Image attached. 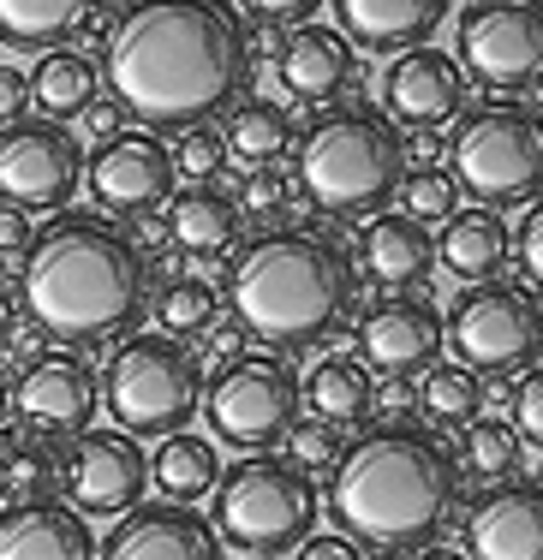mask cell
<instances>
[{"mask_svg":"<svg viewBox=\"0 0 543 560\" xmlns=\"http://www.w3.org/2000/svg\"><path fill=\"white\" fill-rule=\"evenodd\" d=\"M442 358V311L424 299H382L359 323V364L389 382H413Z\"/></svg>","mask_w":543,"mask_h":560,"instance_id":"cell-16","label":"cell"},{"mask_svg":"<svg viewBox=\"0 0 543 560\" xmlns=\"http://www.w3.org/2000/svg\"><path fill=\"white\" fill-rule=\"evenodd\" d=\"M442 19H448V0H335L340 36L365 55H389V60L430 48Z\"/></svg>","mask_w":543,"mask_h":560,"instance_id":"cell-21","label":"cell"},{"mask_svg":"<svg viewBox=\"0 0 543 560\" xmlns=\"http://www.w3.org/2000/svg\"><path fill=\"white\" fill-rule=\"evenodd\" d=\"M102 560H221V537L204 513L174 501L131 506L102 542Z\"/></svg>","mask_w":543,"mask_h":560,"instance_id":"cell-19","label":"cell"},{"mask_svg":"<svg viewBox=\"0 0 543 560\" xmlns=\"http://www.w3.org/2000/svg\"><path fill=\"white\" fill-rule=\"evenodd\" d=\"M209 495H216L209 530L221 537V549L281 560L304 537H316V506H323L316 483H311V471H299L281 453H245L240 465H228L216 477Z\"/></svg>","mask_w":543,"mask_h":560,"instance_id":"cell-6","label":"cell"},{"mask_svg":"<svg viewBox=\"0 0 543 560\" xmlns=\"http://www.w3.org/2000/svg\"><path fill=\"white\" fill-rule=\"evenodd\" d=\"M442 269L466 287H484L496 280V269L508 262V221L496 209H460V215L442 221V245H436Z\"/></svg>","mask_w":543,"mask_h":560,"instance_id":"cell-26","label":"cell"},{"mask_svg":"<svg viewBox=\"0 0 543 560\" xmlns=\"http://www.w3.org/2000/svg\"><path fill=\"white\" fill-rule=\"evenodd\" d=\"M275 72H281V90L293 102H335L359 78V48L328 24H299L275 48Z\"/></svg>","mask_w":543,"mask_h":560,"instance_id":"cell-22","label":"cell"},{"mask_svg":"<svg viewBox=\"0 0 543 560\" xmlns=\"http://www.w3.org/2000/svg\"><path fill=\"white\" fill-rule=\"evenodd\" d=\"M293 150L304 203L335 221L377 215L406 179V138L377 108H328Z\"/></svg>","mask_w":543,"mask_h":560,"instance_id":"cell-5","label":"cell"},{"mask_svg":"<svg viewBox=\"0 0 543 560\" xmlns=\"http://www.w3.org/2000/svg\"><path fill=\"white\" fill-rule=\"evenodd\" d=\"M174 173H185L192 185H209L221 167H228V143H221V131L216 126H192V131H180V143L174 150Z\"/></svg>","mask_w":543,"mask_h":560,"instance_id":"cell-36","label":"cell"},{"mask_svg":"<svg viewBox=\"0 0 543 560\" xmlns=\"http://www.w3.org/2000/svg\"><path fill=\"white\" fill-rule=\"evenodd\" d=\"M84 185V143L55 119H12L0 126V209L43 215L66 209Z\"/></svg>","mask_w":543,"mask_h":560,"instance_id":"cell-12","label":"cell"},{"mask_svg":"<svg viewBox=\"0 0 543 560\" xmlns=\"http://www.w3.org/2000/svg\"><path fill=\"white\" fill-rule=\"evenodd\" d=\"M0 560H96V537L60 495H24L0 513Z\"/></svg>","mask_w":543,"mask_h":560,"instance_id":"cell-20","label":"cell"},{"mask_svg":"<svg viewBox=\"0 0 543 560\" xmlns=\"http://www.w3.org/2000/svg\"><path fill=\"white\" fill-rule=\"evenodd\" d=\"M12 328H19V304H12V292L0 287V346L12 340Z\"/></svg>","mask_w":543,"mask_h":560,"instance_id":"cell-48","label":"cell"},{"mask_svg":"<svg viewBox=\"0 0 543 560\" xmlns=\"http://www.w3.org/2000/svg\"><path fill=\"white\" fill-rule=\"evenodd\" d=\"M19 311L43 340L102 346L150 311L143 245L108 215L60 209L19 257Z\"/></svg>","mask_w":543,"mask_h":560,"instance_id":"cell-2","label":"cell"},{"mask_svg":"<svg viewBox=\"0 0 543 560\" xmlns=\"http://www.w3.org/2000/svg\"><path fill=\"white\" fill-rule=\"evenodd\" d=\"M228 304L240 335L275 352H304L323 346L359 304V262L328 233L269 226L228 262Z\"/></svg>","mask_w":543,"mask_h":560,"instance_id":"cell-4","label":"cell"},{"mask_svg":"<svg viewBox=\"0 0 543 560\" xmlns=\"http://www.w3.org/2000/svg\"><path fill=\"white\" fill-rule=\"evenodd\" d=\"M221 143H228V155H240L245 167H275L299 143V131H293V119H287V108H275V102H240L228 119V131H221Z\"/></svg>","mask_w":543,"mask_h":560,"instance_id":"cell-30","label":"cell"},{"mask_svg":"<svg viewBox=\"0 0 543 560\" xmlns=\"http://www.w3.org/2000/svg\"><path fill=\"white\" fill-rule=\"evenodd\" d=\"M418 560H466L460 549H418Z\"/></svg>","mask_w":543,"mask_h":560,"instance_id":"cell-49","label":"cell"},{"mask_svg":"<svg viewBox=\"0 0 543 560\" xmlns=\"http://www.w3.org/2000/svg\"><path fill=\"white\" fill-rule=\"evenodd\" d=\"M48 477H60V465L48 459L43 435H31L24 423H0V483H12V501L48 495Z\"/></svg>","mask_w":543,"mask_h":560,"instance_id":"cell-33","label":"cell"},{"mask_svg":"<svg viewBox=\"0 0 543 560\" xmlns=\"http://www.w3.org/2000/svg\"><path fill=\"white\" fill-rule=\"evenodd\" d=\"M299 560H365V549L340 530H323V537H304L299 542Z\"/></svg>","mask_w":543,"mask_h":560,"instance_id":"cell-43","label":"cell"},{"mask_svg":"<svg viewBox=\"0 0 543 560\" xmlns=\"http://www.w3.org/2000/svg\"><path fill=\"white\" fill-rule=\"evenodd\" d=\"M102 0H0V43L12 55H55L78 31H90Z\"/></svg>","mask_w":543,"mask_h":560,"instance_id":"cell-25","label":"cell"},{"mask_svg":"<svg viewBox=\"0 0 543 560\" xmlns=\"http://www.w3.org/2000/svg\"><path fill=\"white\" fill-rule=\"evenodd\" d=\"M466 459H460V471H472V477H484V483H508L513 471H520V459H525V447H520V435H513V423H501V418H478L466 430Z\"/></svg>","mask_w":543,"mask_h":560,"instance_id":"cell-34","label":"cell"},{"mask_svg":"<svg viewBox=\"0 0 543 560\" xmlns=\"http://www.w3.org/2000/svg\"><path fill=\"white\" fill-rule=\"evenodd\" d=\"M382 102H389L394 126L436 131V126H448V119H460V108H466V72H460L454 55H442V48H413V55H401L389 66Z\"/></svg>","mask_w":543,"mask_h":560,"instance_id":"cell-18","label":"cell"},{"mask_svg":"<svg viewBox=\"0 0 543 560\" xmlns=\"http://www.w3.org/2000/svg\"><path fill=\"white\" fill-rule=\"evenodd\" d=\"M24 102H31V78L12 72V66H0V126L24 119Z\"/></svg>","mask_w":543,"mask_h":560,"instance_id":"cell-44","label":"cell"},{"mask_svg":"<svg viewBox=\"0 0 543 560\" xmlns=\"http://www.w3.org/2000/svg\"><path fill=\"white\" fill-rule=\"evenodd\" d=\"M108 418L131 442H167L204 411V364L192 346L167 335H126L108 370L96 376Z\"/></svg>","mask_w":543,"mask_h":560,"instance_id":"cell-7","label":"cell"},{"mask_svg":"<svg viewBox=\"0 0 543 560\" xmlns=\"http://www.w3.org/2000/svg\"><path fill=\"white\" fill-rule=\"evenodd\" d=\"M413 406H418L413 382H382L377 388V411H413Z\"/></svg>","mask_w":543,"mask_h":560,"instance_id":"cell-45","label":"cell"},{"mask_svg":"<svg viewBox=\"0 0 543 560\" xmlns=\"http://www.w3.org/2000/svg\"><path fill=\"white\" fill-rule=\"evenodd\" d=\"M12 411L31 435L43 442H60V435H84L90 418L102 406V388H96V370L84 358H66V352H48V358H31L12 382Z\"/></svg>","mask_w":543,"mask_h":560,"instance_id":"cell-15","label":"cell"},{"mask_svg":"<svg viewBox=\"0 0 543 560\" xmlns=\"http://www.w3.org/2000/svg\"><path fill=\"white\" fill-rule=\"evenodd\" d=\"M240 7L257 24H304L316 7H323V0H240Z\"/></svg>","mask_w":543,"mask_h":560,"instance_id":"cell-40","label":"cell"},{"mask_svg":"<svg viewBox=\"0 0 543 560\" xmlns=\"http://www.w3.org/2000/svg\"><path fill=\"white\" fill-rule=\"evenodd\" d=\"M31 78V102L43 108V119H78V114H90L96 108V96H102V72H96V60L90 55H72V48H55V55H43L36 60V72H24Z\"/></svg>","mask_w":543,"mask_h":560,"instance_id":"cell-27","label":"cell"},{"mask_svg":"<svg viewBox=\"0 0 543 560\" xmlns=\"http://www.w3.org/2000/svg\"><path fill=\"white\" fill-rule=\"evenodd\" d=\"M287 447H293L299 471H335V459L347 453V435L323 418H299L293 430H287Z\"/></svg>","mask_w":543,"mask_h":560,"instance_id":"cell-37","label":"cell"},{"mask_svg":"<svg viewBox=\"0 0 543 560\" xmlns=\"http://www.w3.org/2000/svg\"><path fill=\"white\" fill-rule=\"evenodd\" d=\"M281 197H287V185H281V173H275V167H251L245 173V203L251 209H281Z\"/></svg>","mask_w":543,"mask_h":560,"instance_id":"cell-42","label":"cell"},{"mask_svg":"<svg viewBox=\"0 0 543 560\" xmlns=\"http://www.w3.org/2000/svg\"><path fill=\"white\" fill-rule=\"evenodd\" d=\"M240 233H245V209L221 185H185V191L167 197V238H174L185 257L216 262L240 245Z\"/></svg>","mask_w":543,"mask_h":560,"instance_id":"cell-23","label":"cell"},{"mask_svg":"<svg viewBox=\"0 0 543 560\" xmlns=\"http://www.w3.org/2000/svg\"><path fill=\"white\" fill-rule=\"evenodd\" d=\"M460 459L436 430L382 423L335 459L328 471V518L359 549L406 555L442 537L448 513L460 506Z\"/></svg>","mask_w":543,"mask_h":560,"instance_id":"cell-3","label":"cell"},{"mask_svg":"<svg viewBox=\"0 0 543 560\" xmlns=\"http://www.w3.org/2000/svg\"><path fill=\"white\" fill-rule=\"evenodd\" d=\"M221 323V292L209 287V280L197 275H180L167 280L162 292H155V328H162L167 340H209V328Z\"/></svg>","mask_w":543,"mask_h":560,"instance_id":"cell-32","label":"cell"},{"mask_svg":"<svg viewBox=\"0 0 543 560\" xmlns=\"http://www.w3.org/2000/svg\"><path fill=\"white\" fill-rule=\"evenodd\" d=\"M245 560H269V555H245Z\"/></svg>","mask_w":543,"mask_h":560,"instance_id":"cell-51","label":"cell"},{"mask_svg":"<svg viewBox=\"0 0 543 560\" xmlns=\"http://www.w3.org/2000/svg\"><path fill=\"white\" fill-rule=\"evenodd\" d=\"M513 435H520V447H538L543 453V370H525L520 382H513Z\"/></svg>","mask_w":543,"mask_h":560,"instance_id":"cell-39","label":"cell"},{"mask_svg":"<svg viewBox=\"0 0 543 560\" xmlns=\"http://www.w3.org/2000/svg\"><path fill=\"white\" fill-rule=\"evenodd\" d=\"M359 262H365V280H377L389 292L424 287L436 269V238H430V226H418L406 215H377L359 238Z\"/></svg>","mask_w":543,"mask_h":560,"instance_id":"cell-24","label":"cell"},{"mask_svg":"<svg viewBox=\"0 0 543 560\" xmlns=\"http://www.w3.org/2000/svg\"><path fill=\"white\" fill-rule=\"evenodd\" d=\"M66 506L96 518H126L150 495V453L120 430H84L72 435V453L60 465Z\"/></svg>","mask_w":543,"mask_h":560,"instance_id":"cell-13","label":"cell"},{"mask_svg":"<svg viewBox=\"0 0 543 560\" xmlns=\"http://www.w3.org/2000/svg\"><path fill=\"white\" fill-rule=\"evenodd\" d=\"M240 346H245L240 328H209V352H216V358H233Z\"/></svg>","mask_w":543,"mask_h":560,"instance_id":"cell-47","label":"cell"},{"mask_svg":"<svg viewBox=\"0 0 543 560\" xmlns=\"http://www.w3.org/2000/svg\"><path fill=\"white\" fill-rule=\"evenodd\" d=\"M442 340L454 346L460 370H472L478 382L525 376L543 352V304L520 280H484L448 304Z\"/></svg>","mask_w":543,"mask_h":560,"instance_id":"cell-9","label":"cell"},{"mask_svg":"<svg viewBox=\"0 0 543 560\" xmlns=\"http://www.w3.org/2000/svg\"><path fill=\"white\" fill-rule=\"evenodd\" d=\"M466 560H543V483L508 477L466 513Z\"/></svg>","mask_w":543,"mask_h":560,"instance_id":"cell-17","label":"cell"},{"mask_svg":"<svg viewBox=\"0 0 543 560\" xmlns=\"http://www.w3.org/2000/svg\"><path fill=\"white\" fill-rule=\"evenodd\" d=\"M7 411H12V399H7V376H0V423H7Z\"/></svg>","mask_w":543,"mask_h":560,"instance_id":"cell-50","label":"cell"},{"mask_svg":"<svg viewBox=\"0 0 543 560\" xmlns=\"http://www.w3.org/2000/svg\"><path fill=\"white\" fill-rule=\"evenodd\" d=\"M304 406H311V418L335 423V430L365 423L377 411V376H370L359 358H323L304 376Z\"/></svg>","mask_w":543,"mask_h":560,"instance_id":"cell-28","label":"cell"},{"mask_svg":"<svg viewBox=\"0 0 543 560\" xmlns=\"http://www.w3.org/2000/svg\"><path fill=\"white\" fill-rule=\"evenodd\" d=\"M448 173L478 209H513L543 197V114L525 102H484L448 143Z\"/></svg>","mask_w":543,"mask_h":560,"instance_id":"cell-8","label":"cell"},{"mask_svg":"<svg viewBox=\"0 0 543 560\" xmlns=\"http://www.w3.org/2000/svg\"><path fill=\"white\" fill-rule=\"evenodd\" d=\"M216 477H221V453L204 442V435H167L162 447H155V459H150V483L162 489L174 506L185 501H204L209 489H216Z\"/></svg>","mask_w":543,"mask_h":560,"instance_id":"cell-29","label":"cell"},{"mask_svg":"<svg viewBox=\"0 0 543 560\" xmlns=\"http://www.w3.org/2000/svg\"><path fill=\"white\" fill-rule=\"evenodd\" d=\"M174 155L155 131H114L84 162V185L102 215H150L174 197Z\"/></svg>","mask_w":543,"mask_h":560,"instance_id":"cell-14","label":"cell"},{"mask_svg":"<svg viewBox=\"0 0 543 560\" xmlns=\"http://www.w3.org/2000/svg\"><path fill=\"white\" fill-rule=\"evenodd\" d=\"M454 66L501 96L543 90V0H472L454 36Z\"/></svg>","mask_w":543,"mask_h":560,"instance_id":"cell-11","label":"cell"},{"mask_svg":"<svg viewBox=\"0 0 543 560\" xmlns=\"http://www.w3.org/2000/svg\"><path fill=\"white\" fill-rule=\"evenodd\" d=\"M418 406H424V418H430L436 430H472L478 411L489 406V388L460 364H436V370H424Z\"/></svg>","mask_w":543,"mask_h":560,"instance_id":"cell-31","label":"cell"},{"mask_svg":"<svg viewBox=\"0 0 543 560\" xmlns=\"http://www.w3.org/2000/svg\"><path fill=\"white\" fill-rule=\"evenodd\" d=\"M120 119H126V114H120V108H114V102H96V108H90V131H96V138H102V143H108V138H114V131H120Z\"/></svg>","mask_w":543,"mask_h":560,"instance_id":"cell-46","label":"cell"},{"mask_svg":"<svg viewBox=\"0 0 543 560\" xmlns=\"http://www.w3.org/2000/svg\"><path fill=\"white\" fill-rule=\"evenodd\" d=\"M401 209H406V221H418V226L460 215V185H454V173H448V167H413V173L401 179Z\"/></svg>","mask_w":543,"mask_h":560,"instance_id":"cell-35","label":"cell"},{"mask_svg":"<svg viewBox=\"0 0 543 560\" xmlns=\"http://www.w3.org/2000/svg\"><path fill=\"white\" fill-rule=\"evenodd\" d=\"M102 78L114 108L143 131H192L240 102L251 36L233 0H131L102 31Z\"/></svg>","mask_w":543,"mask_h":560,"instance_id":"cell-1","label":"cell"},{"mask_svg":"<svg viewBox=\"0 0 543 560\" xmlns=\"http://www.w3.org/2000/svg\"><path fill=\"white\" fill-rule=\"evenodd\" d=\"M508 250H513V262H520V287L525 292H543V197L532 209H525V221H520V233H508Z\"/></svg>","mask_w":543,"mask_h":560,"instance_id":"cell-38","label":"cell"},{"mask_svg":"<svg viewBox=\"0 0 543 560\" xmlns=\"http://www.w3.org/2000/svg\"><path fill=\"white\" fill-rule=\"evenodd\" d=\"M31 238H36L31 215H19V209H0V262H7V269H12V257H24V250H31Z\"/></svg>","mask_w":543,"mask_h":560,"instance_id":"cell-41","label":"cell"},{"mask_svg":"<svg viewBox=\"0 0 543 560\" xmlns=\"http://www.w3.org/2000/svg\"><path fill=\"white\" fill-rule=\"evenodd\" d=\"M204 418L221 447L269 453L299 423V370L287 358H233L204 388Z\"/></svg>","mask_w":543,"mask_h":560,"instance_id":"cell-10","label":"cell"}]
</instances>
